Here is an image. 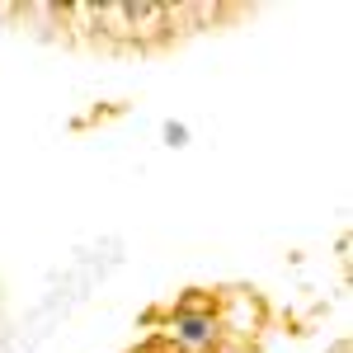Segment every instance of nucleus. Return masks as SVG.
<instances>
[{
	"instance_id": "f257e3e1",
	"label": "nucleus",
	"mask_w": 353,
	"mask_h": 353,
	"mask_svg": "<svg viewBox=\"0 0 353 353\" xmlns=\"http://www.w3.org/2000/svg\"><path fill=\"white\" fill-rule=\"evenodd\" d=\"M217 325H221V339L226 344L250 349L254 334L264 330V306H259V297H250V292H226V297H217Z\"/></svg>"
},
{
	"instance_id": "f03ea898",
	"label": "nucleus",
	"mask_w": 353,
	"mask_h": 353,
	"mask_svg": "<svg viewBox=\"0 0 353 353\" xmlns=\"http://www.w3.org/2000/svg\"><path fill=\"white\" fill-rule=\"evenodd\" d=\"M128 19H132L137 48H161L170 38V5L165 0H128Z\"/></svg>"
},
{
	"instance_id": "7ed1b4c3",
	"label": "nucleus",
	"mask_w": 353,
	"mask_h": 353,
	"mask_svg": "<svg viewBox=\"0 0 353 353\" xmlns=\"http://www.w3.org/2000/svg\"><path fill=\"white\" fill-rule=\"evenodd\" d=\"M170 339L179 344L184 353H217L221 344V325L217 316H170Z\"/></svg>"
},
{
	"instance_id": "20e7f679",
	"label": "nucleus",
	"mask_w": 353,
	"mask_h": 353,
	"mask_svg": "<svg viewBox=\"0 0 353 353\" xmlns=\"http://www.w3.org/2000/svg\"><path fill=\"white\" fill-rule=\"evenodd\" d=\"M94 38H104V43H132L128 0H123V5H99V19H94Z\"/></svg>"
},
{
	"instance_id": "39448f33",
	"label": "nucleus",
	"mask_w": 353,
	"mask_h": 353,
	"mask_svg": "<svg viewBox=\"0 0 353 353\" xmlns=\"http://www.w3.org/2000/svg\"><path fill=\"white\" fill-rule=\"evenodd\" d=\"M179 316H217V292H203V288H193V292H184L179 297V306H174Z\"/></svg>"
},
{
	"instance_id": "423d86ee",
	"label": "nucleus",
	"mask_w": 353,
	"mask_h": 353,
	"mask_svg": "<svg viewBox=\"0 0 353 353\" xmlns=\"http://www.w3.org/2000/svg\"><path fill=\"white\" fill-rule=\"evenodd\" d=\"M161 141H165V146H174V151H179V146H189V128L170 118V123L161 128Z\"/></svg>"
}]
</instances>
